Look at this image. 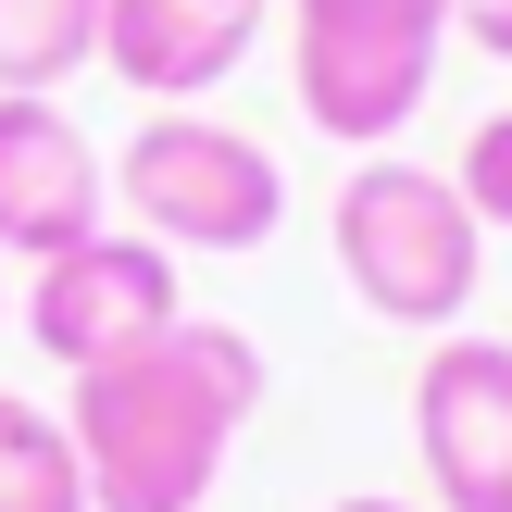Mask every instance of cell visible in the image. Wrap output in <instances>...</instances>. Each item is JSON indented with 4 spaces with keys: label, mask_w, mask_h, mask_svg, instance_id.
<instances>
[{
    "label": "cell",
    "mask_w": 512,
    "mask_h": 512,
    "mask_svg": "<svg viewBox=\"0 0 512 512\" xmlns=\"http://www.w3.org/2000/svg\"><path fill=\"white\" fill-rule=\"evenodd\" d=\"M263 413V350L213 313H175L150 350L88 363L63 400V438L88 463V512H200L225 488V450Z\"/></svg>",
    "instance_id": "obj_1"
},
{
    "label": "cell",
    "mask_w": 512,
    "mask_h": 512,
    "mask_svg": "<svg viewBox=\"0 0 512 512\" xmlns=\"http://www.w3.org/2000/svg\"><path fill=\"white\" fill-rule=\"evenodd\" d=\"M325 238H338V275L375 325H413V338H450L488 288V225L450 188L438 163H400V150H363L325 200Z\"/></svg>",
    "instance_id": "obj_2"
},
{
    "label": "cell",
    "mask_w": 512,
    "mask_h": 512,
    "mask_svg": "<svg viewBox=\"0 0 512 512\" xmlns=\"http://www.w3.org/2000/svg\"><path fill=\"white\" fill-rule=\"evenodd\" d=\"M450 0H288V88L338 150H388L425 113Z\"/></svg>",
    "instance_id": "obj_3"
},
{
    "label": "cell",
    "mask_w": 512,
    "mask_h": 512,
    "mask_svg": "<svg viewBox=\"0 0 512 512\" xmlns=\"http://www.w3.org/2000/svg\"><path fill=\"white\" fill-rule=\"evenodd\" d=\"M113 200L138 213V238L213 250V263H238V250H263L275 225H288V175H275V150L250 138V125L200 113V100H188V113H150L138 138H125Z\"/></svg>",
    "instance_id": "obj_4"
},
{
    "label": "cell",
    "mask_w": 512,
    "mask_h": 512,
    "mask_svg": "<svg viewBox=\"0 0 512 512\" xmlns=\"http://www.w3.org/2000/svg\"><path fill=\"white\" fill-rule=\"evenodd\" d=\"M175 313H188V300H175V250L163 238H113V225H100V238L25 263V338H38L63 375L150 350Z\"/></svg>",
    "instance_id": "obj_5"
},
{
    "label": "cell",
    "mask_w": 512,
    "mask_h": 512,
    "mask_svg": "<svg viewBox=\"0 0 512 512\" xmlns=\"http://www.w3.org/2000/svg\"><path fill=\"white\" fill-rule=\"evenodd\" d=\"M413 463L438 512H512V338H438L413 375Z\"/></svg>",
    "instance_id": "obj_6"
},
{
    "label": "cell",
    "mask_w": 512,
    "mask_h": 512,
    "mask_svg": "<svg viewBox=\"0 0 512 512\" xmlns=\"http://www.w3.org/2000/svg\"><path fill=\"white\" fill-rule=\"evenodd\" d=\"M100 213H113V163L88 150V125L63 100L0 88V263H50L100 238Z\"/></svg>",
    "instance_id": "obj_7"
},
{
    "label": "cell",
    "mask_w": 512,
    "mask_h": 512,
    "mask_svg": "<svg viewBox=\"0 0 512 512\" xmlns=\"http://www.w3.org/2000/svg\"><path fill=\"white\" fill-rule=\"evenodd\" d=\"M250 38H263V13H238V0H113V13H100V63H113L150 113L213 100L225 75L250 63Z\"/></svg>",
    "instance_id": "obj_8"
},
{
    "label": "cell",
    "mask_w": 512,
    "mask_h": 512,
    "mask_svg": "<svg viewBox=\"0 0 512 512\" xmlns=\"http://www.w3.org/2000/svg\"><path fill=\"white\" fill-rule=\"evenodd\" d=\"M100 13L113 0H0V88L63 100V75L100 63Z\"/></svg>",
    "instance_id": "obj_9"
},
{
    "label": "cell",
    "mask_w": 512,
    "mask_h": 512,
    "mask_svg": "<svg viewBox=\"0 0 512 512\" xmlns=\"http://www.w3.org/2000/svg\"><path fill=\"white\" fill-rule=\"evenodd\" d=\"M0 512H88V463H75L63 413L0 388Z\"/></svg>",
    "instance_id": "obj_10"
},
{
    "label": "cell",
    "mask_w": 512,
    "mask_h": 512,
    "mask_svg": "<svg viewBox=\"0 0 512 512\" xmlns=\"http://www.w3.org/2000/svg\"><path fill=\"white\" fill-rule=\"evenodd\" d=\"M450 188L475 200V225H488V238H512V113H488L463 138V163H450Z\"/></svg>",
    "instance_id": "obj_11"
},
{
    "label": "cell",
    "mask_w": 512,
    "mask_h": 512,
    "mask_svg": "<svg viewBox=\"0 0 512 512\" xmlns=\"http://www.w3.org/2000/svg\"><path fill=\"white\" fill-rule=\"evenodd\" d=\"M450 38H475L488 63H512V0H450Z\"/></svg>",
    "instance_id": "obj_12"
},
{
    "label": "cell",
    "mask_w": 512,
    "mask_h": 512,
    "mask_svg": "<svg viewBox=\"0 0 512 512\" xmlns=\"http://www.w3.org/2000/svg\"><path fill=\"white\" fill-rule=\"evenodd\" d=\"M338 512H438V500H338Z\"/></svg>",
    "instance_id": "obj_13"
},
{
    "label": "cell",
    "mask_w": 512,
    "mask_h": 512,
    "mask_svg": "<svg viewBox=\"0 0 512 512\" xmlns=\"http://www.w3.org/2000/svg\"><path fill=\"white\" fill-rule=\"evenodd\" d=\"M0 325H13V263H0Z\"/></svg>",
    "instance_id": "obj_14"
},
{
    "label": "cell",
    "mask_w": 512,
    "mask_h": 512,
    "mask_svg": "<svg viewBox=\"0 0 512 512\" xmlns=\"http://www.w3.org/2000/svg\"><path fill=\"white\" fill-rule=\"evenodd\" d=\"M238 13H275V0H238Z\"/></svg>",
    "instance_id": "obj_15"
}]
</instances>
